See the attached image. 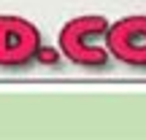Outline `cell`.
Instances as JSON below:
<instances>
[{
	"label": "cell",
	"instance_id": "obj_1",
	"mask_svg": "<svg viewBox=\"0 0 146 140\" xmlns=\"http://www.w3.org/2000/svg\"><path fill=\"white\" fill-rule=\"evenodd\" d=\"M108 22L103 16H76L60 30V49L70 62L81 68H103L108 62L106 51V35H108Z\"/></svg>",
	"mask_w": 146,
	"mask_h": 140
},
{
	"label": "cell",
	"instance_id": "obj_2",
	"mask_svg": "<svg viewBox=\"0 0 146 140\" xmlns=\"http://www.w3.org/2000/svg\"><path fill=\"white\" fill-rule=\"evenodd\" d=\"M41 54V32L22 16H0V68H22Z\"/></svg>",
	"mask_w": 146,
	"mask_h": 140
},
{
	"label": "cell",
	"instance_id": "obj_3",
	"mask_svg": "<svg viewBox=\"0 0 146 140\" xmlns=\"http://www.w3.org/2000/svg\"><path fill=\"white\" fill-rule=\"evenodd\" d=\"M111 57L133 68H146V16H127L108 27L106 35Z\"/></svg>",
	"mask_w": 146,
	"mask_h": 140
}]
</instances>
